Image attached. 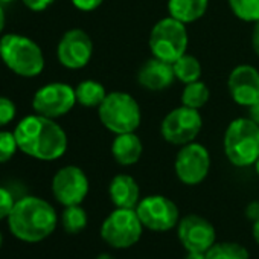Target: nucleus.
I'll return each mask as SVG.
<instances>
[{
	"label": "nucleus",
	"instance_id": "obj_28",
	"mask_svg": "<svg viewBox=\"0 0 259 259\" xmlns=\"http://www.w3.org/2000/svg\"><path fill=\"white\" fill-rule=\"evenodd\" d=\"M16 204V200L7 188L0 186V221H4L10 217L13 207Z\"/></svg>",
	"mask_w": 259,
	"mask_h": 259
},
{
	"label": "nucleus",
	"instance_id": "obj_26",
	"mask_svg": "<svg viewBox=\"0 0 259 259\" xmlns=\"http://www.w3.org/2000/svg\"><path fill=\"white\" fill-rule=\"evenodd\" d=\"M19 150L14 132H0V163L10 162Z\"/></svg>",
	"mask_w": 259,
	"mask_h": 259
},
{
	"label": "nucleus",
	"instance_id": "obj_25",
	"mask_svg": "<svg viewBox=\"0 0 259 259\" xmlns=\"http://www.w3.org/2000/svg\"><path fill=\"white\" fill-rule=\"evenodd\" d=\"M229 8L235 17L247 23L259 20V0H227Z\"/></svg>",
	"mask_w": 259,
	"mask_h": 259
},
{
	"label": "nucleus",
	"instance_id": "obj_32",
	"mask_svg": "<svg viewBox=\"0 0 259 259\" xmlns=\"http://www.w3.org/2000/svg\"><path fill=\"white\" fill-rule=\"evenodd\" d=\"M251 48H253L254 54L259 57V20L253 26V32H251Z\"/></svg>",
	"mask_w": 259,
	"mask_h": 259
},
{
	"label": "nucleus",
	"instance_id": "obj_16",
	"mask_svg": "<svg viewBox=\"0 0 259 259\" xmlns=\"http://www.w3.org/2000/svg\"><path fill=\"white\" fill-rule=\"evenodd\" d=\"M176 79L174 69L171 63L162 61L159 58L147 60L138 73V82L150 92H162L172 85Z\"/></svg>",
	"mask_w": 259,
	"mask_h": 259
},
{
	"label": "nucleus",
	"instance_id": "obj_40",
	"mask_svg": "<svg viewBox=\"0 0 259 259\" xmlns=\"http://www.w3.org/2000/svg\"><path fill=\"white\" fill-rule=\"evenodd\" d=\"M2 244H4V236H2V232H0V247H2Z\"/></svg>",
	"mask_w": 259,
	"mask_h": 259
},
{
	"label": "nucleus",
	"instance_id": "obj_7",
	"mask_svg": "<svg viewBox=\"0 0 259 259\" xmlns=\"http://www.w3.org/2000/svg\"><path fill=\"white\" fill-rule=\"evenodd\" d=\"M144 224L136 209L116 207L104 220L101 226V236L113 248L133 247L142 236Z\"/></svg>",
	"mask_w": 259,
	"mask_h": 259
},
{
	"label": "nucleus",
	"instance_id": "obj_10",
	"mask_svg": "<svg viewBox=\"0 0 259 259\" xmlns=\"http://www.w3.org/2000/svg\"><path fill=\"white\" fill-rule=\"evenodd\" d=\"M174 169L177 179L183 185H200L201 182H204L210 169V154L207 148L195 141L183 145L176 156Z\"/></svg>",
	"mask_w": 259,
	"mask_h": 259
},
{
	"label": "nucleus",
	"instance_id": "obj_33",
	"mask_svg": "<svg viewBox=\"0 0 259 259\" xmlns=\"http://www.w3.org/2000/svg\"><path fill=\"white\" fill-rule=\"evenodd\" d=\"M248 117L253 119V120L259 125V101L250 107V116H248Z\"/></svg>",
	"mask_w": 259,
	"mask_h": 259
},
{
	"label": "nucleus",
	"instance_id": "obj_14",
	"mask_svg": "<svg viewBox=\"0 0 259 259\" xmlns=\"http://www.w3.org/2000/svg\"><path fill=\"white\" fill-rule=\"evenodd\" d=\"M177 235L188 251H207L217 242V232L212 223L195 213L186 215L179 221Z\"/></svg>",
	"mask_w": 259,
	"mask_h": 259
},
{
	"label": "nucleus",
	"instance_id": "obj_4",
	"mask_svg": "<svg viewBox=\"0 0 259 259\" xmlns=\"http://www.w3.org/2000/svg\"><path fill=\"white\" fill-rule=\"evenodd\" d=\"M0 58L11 72L25 78L38 76L45 69V55L40 46L20 34H8L0 38Z\"/></svg>",
	"mask_w": 259,
	"mask_h": 259
},
{
	"label": "nucleus",
	"instance_id": "obj_11",
	"mask_svg": "<svg viewBox=\"0 0 259 259\" xmlns=\"http://www.w3.org/2000/svg\"><path fill=\"white\" fill-rule=\"evenodd\" d=\"M75 89L66 82H49L40 87L32 98L34 111L51 119L67 114L75 107Z\"/></svg>",
	"mask_w": 259,
	"mask_h": 259
},
{
	"label": "nucleus",
	"instance_id": "obj_27",
	"mask_svg": "<svg viewBox=\"0 0 259 259\" xmlns=\"http://www.w3.org/2000/svg\"><path fill=\"white\" fill-rule=\"evenodd\" d=\"M17 114L16 104L7 96H0V126H5L14 120Z\"/></svg>",
	"mask_w": 259,
	"mask_h": 259
},
{
	"label": "nucleus",
	"instance_id": "obj_23",
	"mask_svg": "<svg viewBox=\"0 0 259 259\" xmlns=\"http://www.w3.org/2000/svg\"><path fill=\"white\" fill-rule=\"evenodd\" d=\"M207 259H248V250L238 244L230 241L215 242L207 251Z\"/></svg>",
	"mask_w": 259,
	"mask_h": 259
},
{
	"label": "nucleus",
	"instance_id": "obj_22",
	"mask_svg": "<svg viewBox=\"0 0 259 259\" xmlns=\"http://www.w3.org/2000/svg\"><path fill=\"white\" fill-rule=\"evenodd\" d=\"M209 98H210V92L207 85L198 79V81L185 84V89L182 92V105L200 110L203 105H206Z\"/></svg>",
	"mask_w": 259,
	"mask_h": 259
},
{
	"label": "nucleus",
	"instance_id": "obj_18",
	"mask_svg": "<svg viewBox=\"0 0 259 259\" xmlns=\"http://www.w3.org/2000/svg\"><path fill=\"white\" fill-rule=\"evenodd\" d=\"M144 145L141 138L135 133L116 135L111 142V156L122 166L136 165L142 156Z\"/></svg>",
	"mask_w": 259,
	"mask_h": 259
},
{
	"label": "nucleus",
	"instance_id": "obj_5",
	"mask_svg": "<svg viewBox=\"0 0 259 259\" xmlns=\"http://www.w3.org/2000/svg\"><path fill=\"white\" fill-rule=\"evenodd\" d=\"M98 116L101 123L113 135L135 133L142 122V111L138 101L125 92L107 93L98 107Z\"/></svg>",
	"mask_w": 259,
	"mask_h": 259
},
{
	"label": "nucleus",
	"instance_id": "obj_35",
	"mask_svg": "<svg viewBox=\"0 0 259 259\" xmlns=\"http://www.w3.org/2000/svg\"><path fill=\"white\" fill-rule=\"evenodd\" d=\"M251 233H253V239L256 241V244L259 245V220L253 221V229H251Z\"/></svg>",
	"mask_w": 259,
	"mask_h": 259
},
{
	"label": "nucleus",
	"instance_id": "obj_37",
	"mask_svg": "<svg viewBox=\"0 0 259 259\" xmlns=\"http://www.w3.org/2000/svg\"><path fill=\"white\" fill-rule=\"evenodd\" d=\"M96 259H114V257L111 254H108V253H102V254L96 256Z\"/></svg>",
	"mask_w": 259,
	"mask_h": 259
},
{
	"label": "nucleus",
	"instance_id": "obj_15",
	"mask_svg": "<svg viewBox=\"0 0 259 259\" xmlns=\"http://www.w3.org/2000/svg\"><path fill=\"white\" fill-rule=\"evenodd\" d=\"M227 90L233 102L250 108L259 101V70L250 64L233 67L227 78Z\"/></svg>",
	"mask_w": 259,
	"mask_h": 259
},
{
	"label": "nucleus",
	"instance_id": "obj_19",
	"mask_svg": "<svg viewBox=\"0 0 259 259\" xmlns=\"http://www.w3.org/2000/svg\"><path fill=\"white\" fill-rule=\"evenodd\" d=\"M209 8V0H168L169 17L183 25L200 20Z\"/></svg>",
	"mask_w": 259,
	"mask_h": 259
},
{
	"label": "nucleus",
	"instance_id": "obj_12",
	"mask_svg": "<svg viewBox=\"0 0 259 259\" xmlns=\"http://www.w3.org/2000/svg\"><path fill=\"white\" fill-rule=\"evenodd\" d=\"M89 188L85 172L75 165L63 166L52 179V194L64 207L81 204L89 194Z\"/></svg>",
	"mask_w": 259,
	"mask_h": 259
},
{
	"label": "nucleus",
	"instance_id": "obj_39",
	"mask_svg": "<svg viewBox=\"0 0 259 259\" xmlns=\"http://www.w3.org/2000/svg\"><path fill=\"white\" fill-rule=\"evenodd\" d=\"M11 2H16V0H0V4H11Z\"/></svg>",
	"mask_w": 259,
	"mask_h": 259
},
{
	"label": "nucleus",
	"instance_id": "obj_29",
	"mask_svg": "<svg viewBox=\"0 0 259 259\" xmlns=\"http://www.w3.org/2000/svg\"><path fill=\"white\" fill-rule=\"evenodd\" d=\"M72 5L79 10V11H84V13H90V11H95L98 10L104 0H70Z\"/></svg>",
	"mask_w": 259,
	"mask_h": 259
},
{
	"label": "nucleus",
	"instance_id": "obj_6",
	"mask_svg": "<svg viewBox=\"0 0 259 259\" xmlns=\"http://www.w3.org/2000/svg\"><path fill=\"white\" fill-rule=\"evenodd\" d=\"M188 43L189 37L186 25L169 16L159 20L153 26L148 38V46L153 57L171 64L186 54Z\"/></svg>",
	"mask_w": 259,
	"mask_h": 259
},
{
	"label": "nucleus",
	"instance_id": "obj_9",
	"mask_svg": "<svg viewBox=\"0 0 259 259\" xmlns=\"http://www.w3.org/2000/svg\"><path fill=\"white\" fill-rule=\"evenodd\" d=\"M136 212L145 229L153 232H168L177 227L180 212L177 204L165 195H148L139 201Z\"/></svg>",
	"mask_w": 259,
	"mask_h": 259
},
{
	"label": "nucleus",
	"instance_id": "obj_13",
	"mask_svg": "<svg viewBox=\"0 0 259 259\" xmlns=\"http://www.w3.org/2000/svg\"><path fill=\"white\" fill-rule=\"evenodd\" d=\"M93 55V41L82 29H70L63 34L57 46V57L61 66L70 70L85 67Z\"/></svg>",
	"mask_w": 259,
	"mask_h": 259
},
{
	"label": "nucleus",
	"instance_id": "obj_3",
	"mask_svg": "<svg viewBox=\"0 0 259 259\" xmlns=\"http://www.w3.org/2000/svg\"><path fill=\"white\" fill-rule=\"evenodd\" d=\"M224 154L238 168L251 166L259 159V125L250 117L233 119L224 133Z\"/></svg>",
	"mask_w": 259,
	"mask_h": 259
},
{
	"label": "nucleus",
	"instance_id": "obj_30",
	"mask_svg": "<svg viewBox=\"0 0 259 259\" xmlns=\"http://www.w3.org/2000/svg\"><path fill=\"white\" fill-rule=\"evenodd\" d=\"M23 5L26 8H29L31 11H35V13H40V11H45L48 10L55 0H22Z\"/></svg>",
	"mask_w": 259,
	"mask_h": 259
},
{
	"label": "nucleus",
	"instance_id": "obj_38",
	"mask_svg": "<svg viewBox=\"0 0 259 259\" xmlns=\"http://www.w3.org/2000/svg\"><path fill=\"white\" fill-rule=\"evenodd\" d=\"M254 169H256V172H257V176H259V159H257L256 163H254Z\"/></svg>",
	"mask_w": 259,
	"mask_h": 259
},
{
	"label": "nucleus",
	"instance_id": "obj_24",
	"mask_svg": "<svg viewBox=\"0 0 259 259\" xmlns=\"http://www.w3.org/2000/svg\"><path fill=\"white\" fill-rule=\"evenodd\" d=\"M87 212L81 207V204L67 206L61 215L63 227L67 233H79L87 226Z\"/></svg>",
	"mask_w": 259,
	"mask_h": 259
},
{
	"label": "nucleus",
	"instance_id": "obj_21",
	"mask_svg": "<svg viewBox=\"0 0 259 259\" xmlns=\"http://www.w3.org/2000/svg\"><path fill=\"white\" fill-rule=\"evenodd\" d=\"M172 69H174L176 79H179L183 84L198 81L201 76L200 61L194 55H189V54H185L179 60H176L172 63Z\"/></svg>",
	"mask_w": 259,
	"mask_h": 259
},
{
	"label": "nucleus",
	"instance_id": "obj_36",
	"mask_svg": "<svg viewBox=\"0 0 259 259\" xmlns=\"http://www.w3.org/2000/svg\"><path fill=\"white\" fill-rule=\"evenodd\" d=\"M5 23H7V16H5V11H4L2 5H0V32L4 31V28H5Z\"/></svg>",
	"mask_w": 259,
	"mask_h": 259
},
{
	"label": "nucleus",
	"instance_id": "obj_17",
	"mask_svg": "<svg viewBox=\"0 0 259 259\" xmlns=\"http://www.w3.org/2000/svg\"><path fill=\"white\" fill-rule=\"evenodd\" d=\"M108 195L113 204L122 209H136L141 201L139 185L128 174H117L111 179L108 186Z\"/></svg>",
	"mask_w": 259,
	"mask_h": 259
},
{
	"label": "nucleus",
	"instance_id": "obj_8",
	"mask_svg": "<svg viewBox=\"0 0 259 259\" xmlns=\"http://www.w3.org/2000/svg\"><path fill=\"white\" fill-rule=\"evenodd\" d=\"M203 126V117L198 110L180 105L171 110L162 120L160 133L163 139L177 147H183L195 141Z\"/></svg>",
	"mask_w": 259,
	"mask_h": 259
},
{
	"label": "nucleus",
	"instance_id": "obj_34",
	"mask_svg": "<svg viewBox=\"0 0 259 259\" xmlns=\"http://www.w3.org/2000/svg\"><path fill=\"white\" fill-rule=\"evenodd\" d=\"M186 259H207L206 251H188Z\"/></svg>",
	"mask_w": 259,
	"mask_h": 259
},
{
	"label": "nucleus",
	"instance_id": "obj_20",
	"mask_svg": "<svg viewBox=\"0 0 259 259\" xmlns=\"http://www.w3.org/2000/svg\"><path fill=\"white\" fill-rule=\"evenodd\" d=\"M75 95H76L78 104H81L82 107L93 108L102 104V101L107 96V92L101 82L95 79H85V81H81L75 87Z\"/></svg>",
	"mask_w": 259,
	"mask_h": 259
},
{
	"label": "nucleus",
	"instance_id": "obj_2",
	"mask_svg": "<svg viewBox=\"0 0 259 259\" xmlns=\"http://www.w3.org/2000/svg\"><path fill=\"white\" fill-rule=\"evenodd\" d=\"M58 217L51 203L40 197L26 195L16 200L8 217L11 233L28 244H37L49 238L57 229Z\"/></svg>",
	"mask_w": 259,
	"mask_h": 259
},
{
	"label": "nucleus",
	"instance_id": "obj_31",
	"mask_svg": "<svg viewBox=\"0 0 259 259\" xmlns=\"http://www.w3.org/2000/svg\"><path fill=\"white\" fill-rule=\"evenodd\" d=\"M245 215L248 220L256 221L259 220V201H251L247 207H245Z\"/></svg>",
	"mask_w": 259,
	"mask_h": 259
},
{
	"label": "nucleus",
	"instance_id": "obj_1",
	"mask_svg": "<svg viewBox=\"0 0 259 259\" xmlns=\"http://www.w3.org/2000/svg\"><path fill=\"white\" fill-rule=\"evenodd\" d=\"M14 135L19 150L37 160L52 162L67 151V135L63 126L37 113L25 116L17 123Z\"/></svg>",
	"mask_w": 259,
	"mask_h": 259
}]
</instances>
